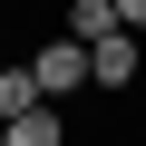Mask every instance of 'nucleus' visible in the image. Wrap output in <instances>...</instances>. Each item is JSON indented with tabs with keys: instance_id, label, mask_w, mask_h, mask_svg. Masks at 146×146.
Wrapping results in <instances>:
<instances>
[{
	"instance_id": "obj_1",
	"label": "nucleus",
	"mask_w": 146,
	"mask_h": 146,
	"mask_svg": "<svg viewBox=\"0 0 146 146\" xmlns=\"http://www.w3.org/2000/svg\"><path fill=\"white\" fill-rule=\"evenodd\" d=\"M29 78H39V98H88V88H98V78H88V39L58 29V39L29 58Z\"/></svg>"
},
{
	"instance_id": "obj_2",
	"label": "nucleus",
	"mask_w": 146,
	"mask_h": 146,
	"mask_svg": "<svg viewBox=\"0 0 146 146\" xmlns=\"http://www.w3.org/2000/svg\"><path fill=\"white\" fill-rule=\"evenodd\" d=\"M136 68H146V29H107V39L88 49V78H98L107 98H127V88H136Z\"/></svg>"
},
{
	"instance_id": "obj_3",
	"label": "nucleus",
	"mask_w": 146,
	"mask_h": 146,
	"mask_svg": "<svg viewBox=\"0 0 146 146\" xmlns=\"http://www.w3.org/2000/svg\"><path fill=\"white\" fill-rule=\"evenodd\" d=\"M0 146H68L58 98H39V107H20V117H0Z\"/></svg>"
},
{
	"instance_id": "obj_4",
	"label": "nucleus",
	"mask_w": 146,
	"mask_h": 146,
	"mask_svg": "<svg viewBox=\"0 0 146 146\" xmlns=\"http://www.w3.org/2000/svg\"><path fill=\"white\" fill-rule=\"evenodd\" d=\"M58 29L98 49V39H107V29H127V20H117V0H68V10H58Z\"/></svg>"
},
{
	"instance_id": "obj_5",
	"label": "nucleus",
	"mask_w": 146,
	"mask_h": 146,
	"mask_svg": "<svg viewBox=\"0 0 146 146\" xmlns=\"http://www.w3.org/2000/svg\"><path fill=\"white\" fill-rule=\"evenodd\" d=\"M20 107H39V78L29 68H0V117H20Z\"/></svg>"
},
{
	"instance_id": "obj_6",
	"label": "nucleus",
	"mask_w": 146,
	"mask_h": 146,
	"mask_svg": "<svg viewBox=\"0 0 146 146\" xmlns=\"http://www.w3.org/2000/svg\"><path fill=\"white\" fill-rule=\"evenodd\" d=\"M117 20H127V29H146V0H117Z\"/></svg>"
}]
</instances>
